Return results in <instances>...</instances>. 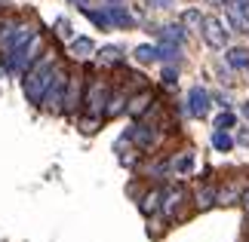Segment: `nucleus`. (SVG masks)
Segmentation results:
<instances>
[{
  "instance_id": "ddd939ff",
  "label": "nucleus",
  "mask_w": 249,
  "mask_h": 242,
  "mask_svg": "<svg viewBox=\"0 0 249 242\" xmlns=\"http://www.w3.org/2000/svg\"><path fill=\"white\" fill-rule=\"evenodd\" d=\"M160 206H163V190H160V187H151L148 193H145V196H142L139 199V209H142V215H157V211H160Z\"/></svg>"
},
{
  "instance_id": "4be33fe9",
  "label": "nucleus",
  "mask_w": 249,
  "mask_h": 242,
  "mask_svg": "<svg viewBox=\"0 0 249 242\" xmlns=\"http://www.w3.org/2000/svg\"><path fill=\"white\" fill-rule=\"evenodd\" d=\"M243 190L237 187V184H228V187L218 190V206H234V202H240Z\"/></svg>"
},
{
  "instance_id": "72a5a7b5",
  "label": "nucleus",
  "mask_w": 249,
  "mask_h": 242,
  "mask_svg": "<svg viewBox=\"0 0 249 242\" xmlns=\"http://www.w3.org/2000/svg\"><path fill=\"white\" fill-rule=\"evenodd\" d=\"M71 3H77V6L83 9V6H89V0H71Z\"/></svg>"
},
{
  "instance_id": "412c9836",
  "label": "nucleus",
  "mask_w": 249,
  "mask_h": 242,
  "mask_svg": "<svg viewBox=\"0 0 249 242\" xmlns=\"http://www.w3.org/2000/svg\"><path fill=\"white\" fill-rule=\"evenodd\" d=\"M136 62H142V65H151V62H160V52H157V46H151V43H142V46H136Z\"/></svg>"
},
{
  "instance_id": "5701e85b",
  "label": "nucleus",
  "mask_w": 249,
  "mask_h": 242,
  "mask_svg": "<svg viewBox=\"0 0 249 242\" xmlns=\"http://www.w3.org/2000/svg\"><path fill=\"white\" fill-rule=\"evenodd\" d=\"M99 62L102 65H120L123 62V49L120 46H105V49L99 52Z\"/></svg>"
},
{
  "instance_id": "1a4fd4ad",
  "label": "nucleus",
  "mask_w": 249,
  "mask_h": 242,
  "mask_svg": "<svg viewBox=\"0 0 249 242\" xmlns=\"http://www.w3.org/2000/svg\"><path fill=\"white\" fill-rule=\"evenodd\" d=\"M200 34H203L206 46H213V49H225V46H228V28H225L222 18H215V16H206L203 18Z\"/></svg>"
},
{
  "instance_id": "7c9ffc66",
  "label": "nucleus",
  "mask_w": 249,
  "mask_h": 242,
  "mask_svg": "<svg viewBox=\"0 0 249 242\" xmlns=\"http://www.w3.org/2000/svg\"><path fill=\"white\" fill-rule=\"evenodd\" d=\"M99 123H102V120L86 117V113H83V117H80V129H83V132H95V129H99Z\"/></svg>"
},
{
  "instance_id": "9d476101",
  "label": "nucleus",
  "mask_w": 249,
  "mask_h": 242,
  "mask_svg": "<svg viewBox=\"0 0 249 242\" xmlns=\"http://www.w3.org/2000/svg\"><path fill=\"white\" fill-rule=\"evenodd\" d=\"M209 108H213V95H209L203 86H191L188 89V113L194 120H203L209 113Z\"/></svg>"
},
{
  "instance_id": "bb28decb",
  "label": "nucleus",
  "mask_w": 249,
  "mask_h": 242,
  "mask_svg": "<svg viewBox=\"0 0 249 242\" xmlns=\"http://www.w3.org/2000/svg\"><path fill=\"white\" fill-rule=\"evenodd\" d=\"M203 13H200V9H185V13H181V25H188V28H200L203 25Z\"/></svg>"
},
{
  "instance_id": "473e14b6",
  "label": "nucleus",
  "mask_w": 249,
  "mask_h": 242,
  "mask_svg": "<svg viewBox=\"0 0 249 242\" xmlns=\"http://www.w3.org/2000/svg\"><path fill=\"white\" fill-rule=\"evenodd\" d=\"M151 6H157V9H166V6H169V0H151Z\"/></svg>"
},
{
  "instance_id": "393cba45",
  "label": "nucleus",
  "mask_w": 249,
  "mask_h": 242,
  "mask_svg": "<svg viewBox=\"0 0 249 242\" xmlns=\"http://www.w3.org/2000/svg\"><path fill=\"white\" fill-rule=\"evenodd\" d=\"M215 129H222V132H228V129H234V126H237V113L234 111H222V113H218V117H215Z\"/></svg>"
},
{
  "instance_id": "b1692460",
  "label": "nucleus",
  "mask_w": 249,
  "mask_h": 242,
  "mask_svg": "<svg viewBox=\"0 0 249 242\" xmlns=\"http://www.w3.org/2000/svg\"><path fill=\"white\" fill-rule=\"evenodd\" d=\"M213 147H215V150H222V153H228V150L234 147V138H231L228 132L215 129V132H213Z\"/></svg>"
},
{
  "instance_id": "c85d7f7f",
  "label": "nucleus",
  "mask_w": 249,
  "mask_h": 242,
  "mask_svg": "<svg viewBox=\"0 0 249 242\" xmlns=\"http://www.w3.org/2000/svg\"><path fill=\"white\" fill-rule=\"evenodd\" d=\"M225 6L231 9V13H240L243 18L249 16V0H225Z\"/></svg>"
},
{
  "instance_id": "a211bd4d",
  "label": "nucleus",
  "mask_w": 249,
  "mask_h": 242,
  "mask_svg": "<svg viewBox=\"0 0 249 242\" xmlns=\"http://www.w3.org/2000/svg\"><path fill=\"white\" fill-rule=\"evenodd\" d=\"M185 37H188L185 25H163V28H160V40H166V43L181 46V43H185Z\"/></svg>"
},
{
  "instance_id": "dca6fc26",
  "label": "nucleus",
  "mask_w": 249,
  "mask_h": 242,
  "mask_svg": "<svg viewBox=\"0 0 249 242\" xmlns=\"http://www.w3.org/2000/svg\"><path fill=\"white\" fill-rule=\"evenodd\" d=\"M105 13H108V18H111L114 28H132V16L120 3H108V6H105Z\"/></svg>"
},
{
  "instance_id": "423d86ee",
  "label": "nucleus",
  "mask_w": 249,
  "mask_h": 242,
  "mask_svg": "<svg viewBox=\"0 0 249 242\" xmlns=\"http://www.w3.org/2000/svg\"><path fill=\"white\" fill-rule=\"evenodd\" d=\"M126 138L132 141V147H136V150L151 153L160 144V138H163V129L154 126V123H148V120H136V126H129Z\"/></svg>"
},
{
  "instance_id": "f3484780",
  "label": "nucleus",
  "mask_w": 249,
  "mask_h": 242,
  "mask_svg": "<svg viewBox=\"0 0 249 242\" xmlns=\"http://www.w3.org/2000/svg\"><path fill=\"white\" fill-rule=\"evenodd\" d=\"M225 59H228V65H231L234 71H243V67H249V49L246 46H234V49L225 52Z\"/></svg>"
},
{
  "instance_id": "4468645a",
  "label": "nucleus",
  "mask_w": 249,
  "mask_h": 242,
  "mask_svg": "<svg viewBox=\"0 0 249 242\" xmlns=\"http://www.w3.org/2000/svg\"><path fill=\"white\" fill-rule=\"evenodd\" d=\"M68 52H71V59L83 62V59H89V55L95 52V40L92 37H74V40L68 43Z\"/></svg>"
},
{
  "instance_id": "c756f323",
  "label": "nucleus",
  "mask_w": 249,
  "mask_h": 242,
  "mask_svg": "<svg viewBox=\"0 0 249 242\" xmlns=\"http://www.w3.org/2000/svg\"><path fill=\"white\" fill-rule=\"evenodd\" d=\"M163 86H178V71L176 67H163Z\"/></svg>"
},
{
  "instance_id": "20e7f679",
  "label": "nucleus",
  "mask_w": 249,
  "mask_h": 242,
  "mask_svg": "<svg viewBox=\"0 0 249 242\" xmlns=\"http://www.w3.org/2000/svg\"><path fill=\"white\" fill-rule=\"evenodd\" d=\"M68 77H71V71H68L65 65H59V67H55L53 80H50V86H46V92H43L40 111H46V113H55V117L62 113V108H65V89H68Z\"/></svg>"
},
{
  "instance_id": "9b49d317",
  "label": "nucleus",
  "mask_w": 249,
  "mask_h": 242,
  "mask_svg": "<svg viewBox=\"0 0 249 242\" xmlns=\"http://www.w3.org/2000/svg\"><path fill=\"white\" fill-rule=\"evenodd\" d=\"M129 95H132V89H126V86H111L108 104H105V120H117L120 113H126Z\"/></svg>"
},
{
  "instance_id": "e433bc0d",
  "label": "nucleus",
  "mask_w": 249,
  "mask_h": 242,
  "mask_svg": "<svg viewBox=\"0 0 249 242\" xmlns=\"http://www.w3.org/2000/svg\"><path fill=\"white\" fill-rule=\"evenodd\" d=\"M0 25H3V22H0Z\"/></svg>"
},
{
  "instance_id": "a878e982",
  "label": "nucleus",
  "mask_w": 249,
  "mask_h": 242,
  "mask_svg": "<svg viewBox=\"0 0 249 242\" xmlns=\"http://www.w3.org/2000/svg\"><path fill=\"white\" fill-rule=\"evenodd\" d=\"M157 52H160V62H178V46H176V43H166V40H160Z\"/></svg>"
},
{
  "instance_id": "cd10ccee",
  "label": "nucleus",
  "mask_w": 249,
  "mask_h": 242,
  "mask_svg": "<svg viewBox=\"0 0 249 242\" xmlns=\"http://www.w3.org/2000/svg\"><path fill=\"white\" fill-rule=\"evenodd\" d=\"M55 34H59V37H65V40H74V31H71V22H68V18H59V22H55Z\"/></svg>"
},
{
  "instance_id": "6ab92c4d",
  "label": "nucleus",
  "mask_w": 249,
  "mask_h": 242,
  "mask_svg": "<svg viewBox=\"0 0 249 242\" xmlns=\"http://www.w3.org/2000/svg\"><path fill=\"white\" fill-rule=\"evenodd\" d=\"M194 153L191 150H185V153H178L176 160H172V172H176V175H191V172H194Z\"/></svg>"
},
{
  "instance_id": "f03ea898",
  "label": "nucleus",
  "mask_w": 249,
  "mask_h": 242,
  "mask_svg": "<svg viewBox=\"0 0 249 242\" xmlns=\"http://www.w3.org/2000/svg\"><path fill=\"white\" fill-rule=\"evenodd\" d=\"M37 34V28L31 22H16V18H3L0 25V67L9 65V59L22 49V46Z\"/></svg>"
},
{
  "instance_id": "39448f33",
  "label": "nucleus",
  "mask_w": 249,
  "mask_h": 242,
  "mask_svg": "<svg viewBox=\"0 0 249 242\" xmlns=\"http://www.w3.org/2000/svg\"><path fill=\"white\" fill-rule=\"evenodd\" d=\"M43 49H46V40H43V34L37 31L31 40H28L22 49H18L13 59H9V65H3V74H22V77H25V71H28V67H31L37 59H40Z\"/></svg>"
},
{
  "instance_id": "c9c22d12",
  "label": "nucleus",
  "mask_w": 249,
  "mask_h": 242,
  "mask_svg": "<svg viewBox=\"0 0 249 242\" xmlns=\"http://www.w3.org/2000/svg\"><path fill=\"white\" fill-rule=\"evenodd\" d=\"M111 3H120V0H111Z\"/></svg>"
},
{
  "instance_id": "f257e3e1",
  "label": "nucleus",
  "mask_w": 249,
  "mask_h": 242,
  "mask_svg": "<svg viewBox=\"0 0 249 242\" xmlns=\"http://www.w3.org/2000/svg\"><path fill=\"white\" fill-rule=\"evenodd\" d=\"M59 55H55V49H43V55L37 59L31 67L25 71L22 77V89H25V98L37 104L40 108V101H43V92H46V86H50L53 80V74H55V67H59Z\"/></svg>"
},
{
  "instance_id": "aec40b11",
  "label": "nucleus",
  "mask_w": 249,
  "mask_h": 242,
  "mask_svg": "<svg viewBox=\"0 0 249 242\" xmlns=\"http://www.w3.org/2000/svg\"><path fill=\"white\" fill-rule=\"evenodd\" d=\"M83 16L89 18V22L95 25V28H102V31H111V18H108V13H105V9H89V6H83Z\"/></svg>"
},
{
  "instance_id": "f704fd0d",
  "label": "nucleus",
  "mask_w": 249,
  "mask_h": 242,
  "mask_svg": "<svg viewBox=\"0 0 249 242\" xmlns=\"http://www.w3.org/2000/svg\"><path fill=\"white\" fill-rule=\"evenodd\" d=\"M243 117H246V120H249V101H246V104H243Z\"/></svg>"
},
{
  "instance_id": "0eeeda50",
  "label": "nucleus",
  "mask_w": 249,
  "mask_h": 242,
  "mask_svg": "<svg viewBox=\"0 0 249 242\" xmlns=\"http://www.w3.org/2000/svg\"><path fill=\"white\" fill-rule=\"evenodd\" d=\"M83 95H86V74L83 71H71L68 77V89H65V117H77L83 111Z\"/></svg>"
},
{
  "instance_id": "2f4dec72",
  "label": "nucleus",
  "mask_w": 249,
  "mask_h": 242,
  "mask_svg": "<svg viewBox=\"0 0 249 242\" xmlns=\"http://www.w3.org/2000/svg\"><path fill=\"white\" fill-rule=\"evenodd\" d=\"M240 206H243V211L249 215V190H243V196H240Z\"/></svg>"
},
{
  "instance_id": "2eb2a0df",
  "label": "nucleus",
  "mask_w": 249,
  "mask_h": 242,
  "mask_svg": "<svg viewBox=\"0 0 249 242\" xmlns=\"http://www.w3.org/2000/svg\"><path fill=\"white\" fill-rule=\"evenodd\" d=\"M194 206H197L200 211L218 206V187H213V184H203V187L194 193Z\"/></svg>"
},
{
  "instance_id": "7ed1b4c3",
  "label": "nucleus",
  "mask_w": 249,
  "mask_h": 242,
  "mask_svg": "<svg viewBox=\"0 0 249 242\" xmlns=\"http://www.w3.org/2000/svg\"><path fill=\"white\" fill-rule=\"evenodd\" d=\"M111 95V83L102 77H86V95H83V113L95 120H105V104Z\"/></svg>"
},
{
  "instance_id": "6e6552de",
  "label": "nucleus",
  "mask_w": 249,
  "mask_h": 242,
  "mask_svg": "<svg viewBox=\"0 0 249 242\" xmlns=\"http://www.w3.org/2000/svg\"><path fill=\"white\" fill-rule=\"evenodd\" d=\"M188 202V187L185 184H169V187L163 190V206H160V211H163L166 221H176L181 215V206Z\"/></svg>"
},
{
  "instance_id": "f8f14e48",
  "label": "nucleus",
  "mask_w": 249,
  "mask_h": 242,
  "mask_svg": "<svg viewBox=\"0 0 249 242\" xmlns=\"http://www.w3.org/2000/svg\"><path fill=\"white\" fill-rule=\"evenodd\" d=\"M154 104H157V98H154V92H151L148 86H145V89H139V92H132V95H129L126 113H129L132 120H142V117H145V113H148L151 108H154Z\"/></svg>"
}]
</instances>
